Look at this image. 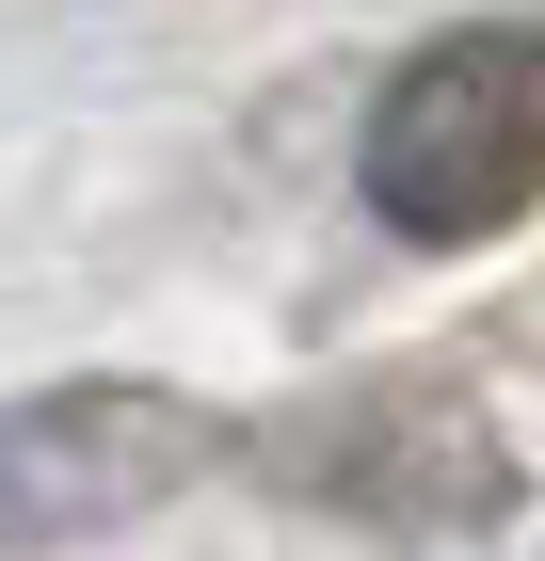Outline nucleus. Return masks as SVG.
<instances>
[{
  "instance_id": "obj_2",
  "label": "nucleus",
  "mask_w": 545,
  "mask_h": 561,
  "mask_svg": "<svg viewBox=\"0 0 545 561\" xmlns=\"http://www.w3.org/2000/svg\"><path fill=\"white\" fill-rule=\"evenodd\" d=\"M225 466V417L177 386H33L0 417V561H48L81 529H128Z\"/></svg>"
},
{
  "instance_id": "obj_3",
  "label": "nucleus",
  "mask_w": 545,
  "mask_h": 561,
  "mask_svg": "<svg viewBox=\"0 0 545 561\" xmlns=\"http://www.w3.org/2000/svg\"><path fill=\"white\" fill-rule=\"evenodd\" d=\"M273 481L305 497H353L370 529H481L513 497L498 433L465 417L450 386H337L305 433H273Z\"/></svg>"
},
{
  "instance_id": "obj_1",
  "label": "nucleus",
  "mask_w": 545,
  "mask_h": 561,
  "mask_svg": "<svg viewBox=\"0 0 545 561\" xmlns=\"http://www.w3.org/2000/svg\"><path fill=\"white\" fill-rule=\"evenodd\" d=\"M370 209L401 241H498L545 209V16H481V33H433L401 81L370 96Z\"/></svg>"
}]
</instances>
